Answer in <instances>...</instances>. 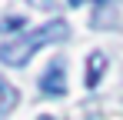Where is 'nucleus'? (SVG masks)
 <instances>
[{"label":"nucleus","instance_id":"obj_1","mask_svg":"<svg viewBox=\"0 0 123 120\" xmlns=\"http://www.w3.org/2000/svg\"><path fill=\"white\" fill-rule=\"evenodd\" d=\"M70 23L63 17H53L50 23H43L37 30H30V33H20V37L7 40V43H0V63H7V67H23V63H30V57L47 47V43H67L70 40Z\"/></svg>","mask_w":123,"mask_h":120},{"label":"nucleus","instance_id":"obj_2","mask_svg":"<svg viewBox=\"0 0 123 120\" xmlns=\"http://www.w3.org/2000/svg\"><path fill=\"white\" fill-rule=\"evenodd\" d=\"M40 93L43 97H67V70H63V60L57 57L40 77Z\"/></svg>","mask_w":123,"mask_h":120},{"label":"nucleus","instance_id":"obj_3","mask_svg":"<svg viewBox=\"0 0 123 120\" xmlns=\"http://www.w3.org/2000/svg\"><path fill=\"white\" fill-rule=\"evenodd\" d=\"M86 63H90V70H86V87H90V90H93V87H97V80L103 77V67H106V57H103L100 50H93V53H90V60H86Z\"/></svg>","mask_w":123,"mask_h":120},{"label":"nucleus","instance_id":"obj_5","mask_svg":"<svg viewBox=\"0 0 123 120\" xmlns=\"http://www.w3.org/2000/svg\"><path fill=\"white\" fill-rule=\"evenodd\" d=\"M23 27H27V17H17V13H7V17H0V33H23Z\"/></svg>","mask_w":123,"mask_h":120},{"label":"nucleus","instance_id":"obj_4","mask_svg":"<svg viewBox=\"0 0 123 120\" xmlns=\"http://www.w3.org/2000/svg\"><path fill=\"white\" fill-rule=\"evenodd\" d=\"M13 103H17V90H13V87H10L7 80L0 77V117H3V113H7V110H10Z\"/></svg>","mask_w":123,"mask_h":120}]
</instances>
